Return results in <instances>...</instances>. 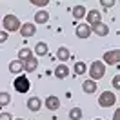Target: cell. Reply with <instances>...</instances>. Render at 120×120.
<instances>
[{
    "instance_id": "52a82bcc",
    "label": "cell",
    "mask_w": 120,
    "mask_h": 120,
    "mask_svg": "<svg viewBox=\"0 0 120 120\" xmlns=\"http://www.w3.org/2000/svg\"><path fill=\"white\" fill-rule=\"evenodd\" d=\"M18 31H20V35H22L24 38H29V37H35V33H37V26H35L33 22H24Z\"/></svg>"
},
{
    "instance_id": "8fae6325",
    "label": "cell",
    "mask_w": 120,
    "mask_h": 120,
    "mask_svg": "<svg viewBox=\"0 0 120 120\" xmlns=\"http://www.w3.org/2000/svg\"><path fill=\"white\" fill-rule=\"evenodd\" d=\"M42 105H44V102L40 100V97H31L29 100H27V109L33 113H37L42 109Z\"/></svg>"
},
{
    "instance_id": "6da1fadb",
    "label": "cell",
    "mask_w": 120,
    "mask_h": 120,
    "mask_svg": "<svg viewBox=\"0 0 120 120\" xmlns=\"http://www.w3.org/2000/svg\"><path fill=\"white\" fill-rule=\"evenodd\" d=\"M89 80H93V82H98L102 76L105 75V64L102 62V60H95L93 64L89 66Z\"/></svg>"
},
{
    "instance_id": "9c48e42d",
    "label": "cell",
    "mask_w": 120,
    "mask_h": 120,
    "mask_svg": "<svg viewBox=\"0 0 120 120\" xmlns=\"http://www.w3.org/2000/svg\"><path fill=\"white\" fill-rule=\"evenodd\" d=\"M91 33H95L97 37H107V35H109V26L104 24V22H100V24H97V26L91 27Z\"/></svg>"
},
{
    "instance_id": "e0dca14e",
    "label": "cell",
    "mask_w": 120,
    "mask_h": 120,
    "mask_svg": "<svg viewBox=\"0 0 120 120\" xmlns=\"http://www.w3.org/2000/svg\"><path fill=\"white\" fill-rule=\"evenodd\" d=\"M35 22L37 24H47L49 22V13L45 11V9H40L35 13Z\"/></svg>"
},
{
    "instance_id": "30bf717a",
    "label": "cell",
    "mask_w": 120,
    "mask_h": 120,
    "mask_svg": "<svg viewBox=\"0 0 120 120\" xmlns=\"http://www.w3.org/2000/svg\"><path fill=\"white\" fill-rule=\"evenodd\" d=\"M45 109H49V111H56L60 107V98L55 97V95H49V97L45 98Z\"/></svg>"
},
{
    "instance_id": "f546056e",
    "label": "cell",
    "mask_w": 120,
    "mask_h": 120,
    "mask_svg": "<svg viewBox=\"0 0 120 120\" xmlns=\"http://www.w3.org/2000/svg\"><path fill=\"white\" fill-rule=\"evenodd\" d=\"M13 120H24V118H13Z\"/></svg>"
},
{
    "instance_id": "484cf974",
    "label": "cell",
    "mask_w": 120,
    "mask_h": 120,
    "mask_svg": "<svg viewBox=\"0 0 120 120\" xmlns=\"http://www.w3.org/2000/svg\"><path fill=\"white\" fill-rule=\"evenodd\" d=\"M8 33H6V31H0V44H4V42H6V40H8Z\"/></svg>"
},
{
    "instance_id": "7a4b0ae2",
    "label": "cell",
    "mask_w": 120,
    "mask_h": 120,
    "mask_svg": "<svg viewBox=\"0 0 120 120\" xmlns=\"http://www.w3.org/2000/svg\"><path fill=\"white\" fill-rule=\"evenodd\" d=\"M2 26H4V31L9 35V33H15V31L20 29L22 22L18 20V16H16V15H6V16H4V20H2Z\"/></svg>"
},
{
    "instance_id": "ba28073f",
    "label": "cell",
    "mask_w": 120,
    "mask_h": 120,
    "mask_svg": "<svg viewBox=\"0 0 120 120\" xmlns=\"http://www.w3.org/2000/svg\"><path fill=\"white\" fill-rule=\"evenodd\" d=\"M75 33H76V37H78V38H89L91 37V27L86 22H82V24H78V26H76Z\"/></svg>"
},
{
    "instance_id": "f1b7e54d",
    "label": "cell",
    "mask_w": 120,
    "mask_h": 120,
    "mask_svg": "<svg viewBox=\"0 0 120 120\" xmlns=\"http://www.w3.org/2000/svg\"><path fill=\"white\" fill-rule=\"evenodd\" d=\"M113 120H118V111H115V116H113Z\"/></svg>"
},
{
    "instance_id": "ac0fdd59",
    "label": "cell",
    "mask_w": 120,
    "mask_h": 120,
    "mask_svg": "<svg viewBox=\"0 0 120 120\" xmlns=\"http://www.w3.org/2000/svg\"><path fill=\"white\" fill-rule=\"evenodd\" d=\"M47 51H49V47H47L45 42H38V44L35 45V49H33V53L37 55V58H38V56H45Z\"/></svg>"
},
{
    "instance_id": "5bb4252c",
    "label": "cell",
    "mask_w": 120,
    "mask_h": 120,
    "mask_svg": "<svg viewBox=\"0 0 120 120\" xmlns=\"http://www.w3.org/2000/svg\"><path fill=\"white\" fill-rule=\"evenodd\" d=\"M68 75H69V68L66 66V64H58V66L55 68V76H56L58 80L68 78Z\"/></svg>"
},
{
    "instance_id": "9a60e30c",
    "label": "cell",
    "mask_w": 120,
    "mask_h": 120,
    "mask_svg": "<svg viewBox=\"0 0 120 120\" xmlns=\"http://www.w3.org/2000/svg\"><path fill=\"white\" fill-rule=\"evenodd\" d=\"M86 13H87V9H86V6H82V4H76L75 8H73V18H75V20H82L84 16H86Z\"/></svg>"
},
{
    "instance_id": "44dd1931",
    "label": "cell",
    "mask_w": 120,
    "mask_h": 120,
    "mask_svg": "<svg viewBox=\"0 0 120 120\" xmlns=\"http://www.w3.org/2000/svg\"><path fill=\"white\" fill-rule=\"evenodd\" d=\"M84 113L80 107H73V109H69V118L71 120H82Z\"/></svg>"
},
{
    "instance_id": "ffe728a7",
    "label": "cell",
    "mask_w": 120,
    "mask_h": 120,
    "mask_svg": "<svg viewBox=\"0 0 120 120\" xmlns=\"http://www.w3.org/2000/svg\"><path fill=\"white\" fill-rule=\"evenodd\" d=\"M33 56V51H31L29 47H22L20 51H18V58L16 60H20V62H26L27 58H31Z\"/></svg>"
},
{
    "instance_id": "d4e9b609",
    "label": "cell",
    "mask_w": 120,
    "mask_h": 120,
    "mask_svg": "<svg viewBox=\"0 0 120 120\" xmlns=\"http://www.w3.org/2000/svg\"><path fill=\"white\" fill-rule=\"evenodd\" d=\"M0 120H13V116H11V113H0Z\"/></svg>"
},
{
    "instance_id": "4316f807",
    "label": "cell",
    "mask_w": 120,
    "mask_h": 120,
    "mask_svg": "<svg viewBox=\"0 0 120 120\" xmlns=\"http://www.w3.org/2000/svg\"><path fill=\"white\" fill-rule=\"evenodd\" d=\"M113 86H115L116 89L120 87V76H118V75H115V78H113Z\"/></svg>"
},
{
    "instance_id": "83f0119b",
    "label": "cell",
    "mask_w": 120,
    "mask_h": 120,
    "mask_svg": "<svg viewBox=\"0 0 120 120\" xmlns=\"http://www.w3.org/2000/svg\"><path fill=\"white\" fill-rule=\"evenodd\" d=\"M100 4H102V6H105V8H111V6H115V2H113V0H102Z\"/></svg>"
},
{
    "instance_id": "4dcf8cb0",
    "label": "cell",
    "mask_w": 120,
    "mask_h": 120,
    "mask_svg": "<svg viewBox=\"0 0 120 120\" xmlns=\"http://www.w3.org/2000/svg\"><path fill=\"white\" fill-rule=\"evenodd\" d=\"M95 120H102V118H95Z\"/></svg>"
},
{
    "instance_id": "d6986e66",
    "label": "cell",
    "mask_w": 120,
    "mask_h": 120,
    "mask_svg": "<svg viewBox=\"0 0 120 120\" xmlns=\"http://www.w3.org/2000/svg\"><path fill=\"white\" fill-rule=\"evenodd\" d=\"M69 56H71V53H69L68 47H64V45H62V47H58V51H56V58H58L62 64H64V62H68Z\"/></svg>"
},
{
    "instance_id": "7c38bea8",
    "label": "cell",
    "mask_w": 120,
    "mask_h": 120,
    "mask_svg": "<svg viewBox=\"0 0 120 120\" xmlns=\"http://www.w3.org/2000/svg\"><path fill=\"white\" fill-rule=\"evenodd\" d=\"M37 66H38V58L33 55L31 58H27L24 62V71L26 73H33V71H37Z\"/></svg>"
},
{
    "instance_id": "cb8c5ba5",
    "label": "cell",
    "mask_w": 120,
    "mask_h": 120,
    "mask_svg": "<svg viewBox=\"0 0 120 120\" xmlns=\"http://www.w3.org/2000/svg\"><path fill=\"white\" fill-rule=\"evenodd\" d=\"M31 4H33V6H38V8H44V6L49 4V0H31Z\"/></svg>"
},
{
    "instance_id": "7402d4cb",
    "label": "cell",
    "mask_w": 120,
    "mask_h": 120,
    "mask_svg": "<svg viewBox=\"0 0 120 120\" xmlns=\"http://www.w3.org/2000/svg\"><path fill=\"white\" fill-rule=\"evenodd\" d=\"M9 102H11V95H9L8 91H2L0 93V107H6Z\"/></svg>"
},
{
    "instance_id": "2e32d148",
    "label": "cell",
    "mask_w": 120,
    "mask_h": 120,
    "mask_svg": "<svg viewBox=\"0 0 120 120\" xmlns=\"http://www.w3.org/2000/svg\"><path fill=\"white\" fill-rule=\"evenodd\" d=\"M82 91L86 93V95L97 93V82H93V80H84L82 82Z\"/></svg>"
},
{
    "instance_id": "277c9868",
    "label": "cell",
    "mask_w": 120,
    "mask_h": 120,
    "mask_svg": "<svg viewBox=\"0 0 120 120\" xmlns=\"http://www.w3.org/2000/svg\"><path fill=\"white\" fill-rule=\"evenodd\" d=\"M98 104L102 107H113L116 104V95L113 91H104V93L98 95Z\"/></svg>"
},
{
    "instance_id": "4fadbf2b",
    "label": "cell",
    "mask_w": 120,
    "mask_h": 120,
    "mask_svg": "<svg viewBox=\"0 0 120 120\" xmlns=\"http://www.w3.org/2000/svg\"><path fill=\"white\" fill-rule=\"evenodd\" d=\"M9 71H11L13 75H22L24 73V62H20V60H11V62H9Z\"/></svg>"
},
{
    "instance_id": "603a6c76",
    "label": "cell",
    "mask_w": 120,
    "mask_h": 120,
    "mask_svg": "<svg viewBox=\"0 0 120 120\" xmlns=\"http://www.w3.org/2000/svg\"><path fill=\"white\" fill-rule=\"evenodd\" d=\"M86 71H87V66H86L84 62H76L75 64V73L76 75H84Z\"/></svg>"
},
{
    "instance_id": "3957f363",
    "label": "cell",
    "mask_w": 120,
    "mask_h": 120,
    "mask_svg": "<svg viewBox=\"0 0 120 120\" xmlns=\"http://www.w3.org/2000/svg\"><path fill=\"white\" fill-rule=\"evenodd\" d=\"M13 87H15L18 93L26 95V93L29 91V87H31V82H29V78L26 75H16V78L13 80Z\"/></svg>"
},
{
    "instance_id": "8992f818",
    "label": "cell",
    "mask_w": 120,
    "mask_h": 120,
    "mask_svg": "<svg viewBox=\"0 0 120 120\" xmlns=\"http://www.w3.org/2000/svg\"><path fill=\"white\" fill-rule=\"evenodd\" d=\"M86 18H87V26L89 27H93V26H97V24L102 22V15H100V11H97V9H91V11H87L86 13Z\"/></svg>"
},
{
    "instance_id": "5b68a950",
    "label": "cell",
    "mask_w": 120,
    "mask_h": 120,
    "mask_svg": "<svg viewBox=\"0 0 120 120\" xmlns=\"http://www.w3.org/2000/svg\"><path fill=\"white\" fill-rule=\"evenodd\" d=\"M102 62H104L105 66H118V64H120V49H111V51H105Z\"/></svg>"
}]
</instances>
